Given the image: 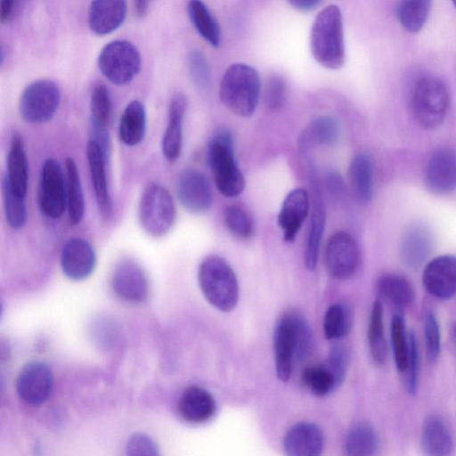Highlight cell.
I'll use <instances>...</instances> for the list:
<instances>
[{
	"label": "cell",
	"mask_w": 456,
	"mask_h": 456,
	"mask_svg": "<svg viewBox=\"0 0 456 456\" xmlns=\"http://www.w3.org/2000/svg\"><path fill=\"white\" fill-rule=\"evenodd\" d=\"M311 52L315 61L329 69H338L345 62L342 13L329 5L316 16L310 34Z\"/></svg>",
	"instance_id": "cell-1"
},
{
	"label": "cell",
	"mask_w": 456,
	"mask_h": 456,
	"mask_svg": "<svg viewBox=\"0 0 456 456\" xmlns=\"http://www.w3.org/2000/svg\"><path fill=\"white\" fill-rule=\"evenodd\" d=\"M260 89L257 71L249 65L234 63L223 75L219 97L230 111L239 117L248 118L256 110Z\"/></svg>",
	"instance_id": "cell-2"
},
{
	"label": "cell",
	"mask_w": 456,
	"mask_h": 456,
	"mask_svg": "<svg viewBox=\"0 0 456 456\" xmlns=\"http://www.w3.org/2000/svg\"><path fill=\"white\" fill-rule=\"evenodd\" d=\"M207 161L216 187L228 198L237 197L245 188V179L237 165L231 132L221 127L211 136L207 150Z\"/></svg>",
	"instance_id": "cell-3"
},
{
	"label": "cell",
	"mask_w": 456,
	"mask_h": 456,
	"mask_svg": "<svg viewBox=\"0 0 456 456\" xmlns=\"http://www.w3.org/2000/svg\"><path fill=\"white\" fill-rule=\"evenodd\" d=\"M198 281L205 298L216 309L230 312L239 300L237 277L225 259L208 255L199 265Z\"/></svg>",
	"instance_id": "cell-4"
},
{
	"label": "cell",
	"mask_w": 456,
	"mask_h": 456,
	"mask_svg": "<svg viewBox=\"0 0 456 456\" xmlns=\"http://www.w3.org/2000/svg\"><path fill=\"white\" fill-rule=\"evenodd\" d=\"M449 107V93L442 79L434 76L418 78L411 93V109L415 120L425 129L441 126Z\"/></svg>",
	"instance_id": "cell-5"
},
{
	"label": "cell",
	"mask_w": 456,
	"mask_h": 456,
	"mask_svg": "<svg viewBox=\"0 0 456 456\" xmlns=\"http://www.w3.org/2000/svg\"><path fill=\"white\" fill-rule=\"evenodd\" d=\"M139 221L151 236L166 235L175 221V206L169 191L161 184L149 183L143 188L138 207Z\"/></svg>",
	"instance_id": "cell-6"
},
{
	"label": "cell",
	"mask_w": 456,
	"mask_h": 456,
	"mask_svg": "<svg viewBox=\"0 0 456 456\" xmlns=\"http://www.w3.org/2000/svg\"><path fill=\"white\" fill-rule=\"evenodd\" d=\"M141 55L136 47L126 40L107 44L98 57V65L103 76L111 83L122 86L129 83L139 73Z\"/></svg>",
	"instance_id": "cell-7"
},
{
	"label": "cell",
	"mask_w": 456,
	"mask_h": 456,
	"mask_svg": "<svg viewBox=\"0 0 456 456\" xmlns=\"http://www.w3.org/2000/svg\"><path fill=\"white\" fill-rule=\"evenodd\" d=\"M37 203L40 211L50 219L60 218L67 208L66 175L60 163L53 158L46 159L42 165Z\"/></svg>",
	"instance_id": "cell-8"
},
{
	"label": "cell",
	"mask_w": 456,
	"mask_h": 456,
	"mask_svg": "<svg viewBox=\"0 0 456 456\" xmlns=\"http://www.w3.org/2000/svg\"><path fill=\"white\" fill-rule=\"evenodd\" d=\"M61 101L58 86L51 80L40 79L29 84L22 92L19 102L21 118L32 124L49 121L55 114Z\"/></svg>",
	"instance_id": "cell-9"
},
{
	"label": "cell",
	"mask_w": 456,
	"mask_h": 456,
	"mask_svg": "<svg viewBox=\"0 0 456 456\" xmlns=\"http://www.w3.org/2000/svg\"><path fill=\"white\" fill-rule=\"evenodd\" d=\"M324 260L329 273L338 280L353 277L361 263V251L354 238L348 232L338 231L326 242Z\"/></svg>",
	"instance_id": "cell-10"
},
{
	"label": "cell",
	"mask_w": 456,
	"mask_h": 456,
	"mask_svg": "<svg viewBox=\"0 0 456 456\" xmlns=\"http://www.w3.org/2000/svg\"><path fill=\"white\" fill-rule=\"evenodd\" d=\"M176 194L182 206L194 214L208 211L213 204V191L208 177L193 167L183 169L176 179Z\"/></svg>",
	"instance_id": "cell-11"
},
{
	"label": "cell",
	"mask_w": 456,
	"mask_h": 456,
	"mask_svg": "<svg viewBox=\"0 0 456 456\" xmlns=\"http://www.w3.org/2000/svg\"><path fill=\"white\" fill-rule=\"evenodd\" d=\"M53 385L51 368L40 361L27 363L20 371L16 382L19 397L25 403L37 405L49 397Z\"/></svg>",
	"instance_id": "cell-12"
},
{
	"label": "cell",
	"mask_w": 456,
	"mask_h": 456,
	"mask_svg": "<svg viewBox=\"0 0 456 456\" xmlns=\"http://www.w3.org/2000/svg\"><path fill=\"white\" fill-rule=\"evenodd\" d=\"M111 287L119 298L132 303L144 301L149 291L143 269L131 258H123L117 263L111 277Z\"/></svg>",
	"instance_id": "cell-13"
},
{
	"label": "cell",
	"mask_w": 456,
	"mask_h": 456,
	"mask_svg": "<svg viewBox=\"0 0 456 456\" xmlns=\"http://www.w3.org/2000/svg\"><path fill=\"white\" fill-rule=\"evenodd\" d=\"M427 189L436 195L456 190V153L450 148L437 149L428 159L424 177Z\"/></svg>",
	"instance_id": "cell-14"
},
{
	"label": "cell",
	"mask_w": 456,
	"mask_h": 456,
	"mask_svg": "<svg viewBox=\"0 0 456 456\" xmlns=\"http://www.w3.org/2000/svg\"><path fill=\"white\" fill-rule=\"evenodd\" d=\"M422 282L426 290L439 299H449L456 294V256H438L424 267Z\"/></svg>",
	"instance_id": "cell-15"
},
{
	"label": "cell",
	"mask_w": 456,
	"mask_h": 456,
	"mask_svg": "<svg viewBox=\"0 0 456 456\" xmlns=\"http://www.w3.org/2000/svg\"><path fill=\"white\" fill-rule=\"evenodd\" d=\"M96 264L92 245L83 238H70L61 252V266L64 274L74 281H81L91 275Z\"/></svg>",
	"instance_id": "cell-16"
},
{
	"label": "cell",
	"mask_w": 456,
	"mask_h": 456,
	"mask_svg": "<svg viewBox=\"0 0 456 456\" xmlns=\"http://www.w3.org/2000/svg\"><path fill=\"white\" fill-rule=\"evenodd\" d=\"M106 157L101 144L91 138L86 144L90 176L99 212L103 219L109 220L112 217L113 208L106 177Z\"/></svg>",
	"instance_id": "cell-17"
},
{
	"label": "cell",
	"mask_w": 456,
	"mask_h": 456,
	"mask_svg": "<svg viewBox=\"0 0 456 456\" xmlns=\"http://www.w3.org/2000/svg\"><path fill=\"white\" fill-rule=\"evenodd\" d=\"M310 199L303 188L290 191L285 197L278 215V225L287 242H293L309 214Z\"/></svg>",
	"instance_id": "cell-18"
},
{
	"label": "cell",
	"mask_w": 456,
	"mask_h": 456,
	"mask_svg": "<svg viewBox=\"0 0 456 456\" xmlns=\"http://www.w3.org/2000/svg\"><path fill=\"white\" fill-rule=\"evenodd\" d=\"M324 439L321 428L312 423L301 421L294 424L286 432L282 446L289 456H320Z\"/></svg>",
	"instance_id": "cell-19"
},
{
	"label": "cell",
	"mask_w": 456,
	"mask_h": 456,
	"mask_svg": "<svg viewBox=\"0 0 456 456\" xmlns=\"http://www.w3.org/2000/svg\"><path fill=\"white\" fill-rule=\"evenodd\" d=\"M186 109L187 99L184 94H174L168 106L167 123L161 142L163 156L170 163L176 161L182 152L183 124Z\"/></svg>",
	"instance_id": "cell-20"
},
{
	"label": "cell",
	"mask_w": 456,
	"mask_h": 456,
	"mask_svg": "<svg viewBox=\"0 0 456 456\" xmlns=\"http://www.w3.org/2000/svg\"><path fill=\"white\" fill-rule=\"evenodd\" d=\"M326 223L325 206L318 184L312 181V210L305 245V265L315 268Z\"/></svg>",
	"instance_id": "cell-21"
},
{
	"label": "cell",
	"mask_w": 456,
	"mask_h": 456,
	"mask_svg": "<svg viewBox=\"0 0 456 456\" xmlns=\"http://www.w3.org/2000/svg\"><path fill=\"white\" fill-rule=\"evenodd\" d=\"M178 412L187 422L199 424L210 419L216 411L212 394L207 389L191 386L185 388L178 400Z\"/></svg>",
	"instance_id": "cell-22"
},
{
	"label": "cell",
	"mask_w": 456,
	"mask_h": 456,
	"mask_svg": "<svg viewBox=\"0 0 456 456\" xmlns=\"http://www.w3.org/2000/svg\"><path fill=\"white\" fill-rule=\"evenodd\" d=\"M126 0H93L88 12L90 29L103 36L116 30L126 16Z\"/></svg>",
	"instance_id": "cell-23"
},
{
	"label": "cell",
	"mask_w": 456,
	"mask_h": 456,
	"mask_svg": "<svg viewBox=\"0 0 456 456\" xmlns=\"http://www.w3.org/2000/svg\"><path fill=\"white\" fill-rule=\"evenodd\" d=\"M420 444L424 453L430 456H447L454 450L451 429L444 419L436 414H430L425 419Z\"/></svg>",
	"instance_id": "cell-24"
},
{
	"label": "cell",
	"mask_w": 456,
	"mask_h": 456,
	"mask_svg": "<svg viewBox=\"0 0 456 456\" xmlns=\"http://www.w3.org/2000/svg\"><path fill=\"white\" fill-rule=\"evenodd\" d=\"M432 247L430 230L423 224H414L402 237L399 247L401 259L409 268H419L426 261Z\"/></svg>",
	"instance_id": "cell-25"
},
{
	"label": "cell",
	"mask_w": 456,
	"mask_h": 456,
	"mask_svg": "<svg viewBox=\"0 0 456 456\" xmlns=\"http://www.w3.org/2000/svg\"><path fill=\"white\" fill-rule=\"evenodd\" d=\"M11 190L25 197L28 190V160L21 135L15 132L7 156V174L4 176Z\"/></svg>",
	"instance_id": "cell-26"
},
{
	"label": "cell",
	"mask_w": 456,
	"mask_h": 456,
	"mask_svg": "<svg viewBox=\"0 0 456 456\" xmlns=\"http://www.w3.org/2000/svg\"><path fill=\"white\" fill-rule=\"evenodd\" d=\"M275 370L279 380L288 381L292 374L294 347L290 324L285 313L278 321L273 333Z\"/></svg>",
	"instance_id": "cell-27"
},
{
	"label": "cell",
	"mask_w": 456,
	"mask_h": 456,
	"mask_svg": "<svg viewBox=\"0 0 456 456\" xmlns=\"http://www.w3.org/2000/svg\"><path fill=\"white\" fill-rule=\"evenodd\" d=\"M340 134L339 124L330 116H321L312 120L301 132L298 138L300 152L306 153L321 145H332Z\"/></svg>",
	"instance_id": "cell-28"
},
{
	"label": "cell",
	"mask_w": 456,
	"mask_h": 456,
	"mask_svg": "<svg viewBox=\"0 0 456 456\" xmlns=\"http://www.w3.org/2000/svg\"><path fill=\"white\" fill-rule=\"evenodd\" d=\"M348 182L354 197L368 204L373 196V163L367 153L356 154L348 167Z\"/></svg>",
	"instance_id": "cell-29"
},
{
	"label": "cell",
	"mask_w": 456,
	"mask_h": 456,
	"mask_svg": "<svg viewBox=\"0 0 456 456\" xmlns=\"http://www.w3.org/2000/svg\"><path fill=\"white\" fill-rule=\"evenodd\" d=\"M146 132V111L144 105L138 100L130 102L123 110L119 124L118 136L126 146L139 144Z\"/></svg>",
	"instance_id": "cell-30"
},
{
	"label": "cell",
	"mask_w": 456,
	"mask_h": 456,
	"mask_svg": "<svg viewBox=\"0 0 456 456\" xmlns=\"http://www.w3.org/2000/svg\"><path fill=\"white\" fill-rule=\"evenodd\" d=\"M376 289L380 297L400 308L411 305L414 300V290L411 282L398 273L381 274L377 280Z\"/></svg>",
	"instance_id": "cell-31"
},
{
	"label": "cell",
	"mask_w": 456,
	"mask_h": 456,
	"mask_svg": "<svg viewBox=\"0 0 456 456\" xmlns=\"http://www.w3.org/2000/svg\"><path fill=\"white\" fill-rule=\"evenodd\" d=\"M67 211L71 225L81 222L85 212V198L77 166L73 158L65 159Z\"/></svg>",
	"instance_id": "cell-32"
},
{
	"label": "cell",
	"mask_w": 456,
	"mask_h": 456,
	"mask_svg": "<svg viewBox=\"0 0 456 456\" xmlns=\"http://www.w3.org/2000/svg\"><path fill=\"white\" fill-rule=\"evenodd\" d=\"M378 448V436L370 424L365 421H357L350 426L345 438V452L347 455H373Z\"/></svg>",
	"instance_id": "cell-33"
},
{
	"label": "cell",
	"mask_w": 456,
	"mask_h": 456,
	"mask_svg": "<svg viewBox=\"0 0 456 456\" xmlns=\"http://www.w3.org/2000/svg\"><path fill=\"white\" fill-rule=\"evenodd\" d=\"M289 321L294 347V358L297 362L305 361L314 350V333L308 321L300 313H286Z\"/></svg>",
	"instance_id": "cell-34"
},
{
	"label": "cell",
	"mask_w": 456,
	"mask_h": 456,
	"mask_svg": "<svg viewBox=\"0 0 456 456\" xmlns=\"http://www.w3.org/2000/svg\"><path fill=\"white\" fill-rule=\"evenodd\" d=\"M187 10L199 34L211 45L217 47L221 38L220 28L206 4L200 0H191Z\"/></svg>",
	"instance_id": "cell-35"
},
{
	"label": "cell",
	"mask_w": 456,
	"mask_h": 456,
	"mask_svg": "<svg viewBox=\"0 0 456 456\" xmlns=\"http://www.w3.org/2000/svg\"><path fill=\"white\" fill-rule=\"evenodd\" d=\"M368 344L373 361L379 364L384 363L387 347L384 331L383 305L380 300H376L371 307L368 326Z\"/></svg>",
	"instance_id": "cell-36"
},
{
	"label": "cell",
	"mask_w": 456,
	"mask_h": 456,
	"mask_svg": "<svg viewBox=\"0 0 456 456\" xmlns=\"http://www.w3.org/2000/svg\"><path fill=\"white\" fill-rule=\"evenodd\" d=\"M432 0H400L397 16L401 25L410 33H417L424 27Z\"/></svg>",
	"instance_id": "cell-37"
},
{
	"label": "cell",
	"mask_w": 456,
	"mask_h": 456,
	"mask_svg": "<svg viewBox=\"0 0 456 456\" xmlns=\"http://www.w3.org/2000/svg\"><path fill=\"white\" fill-rule=\"evenodd\" d=\"M224 223L227 230L240 240H249L254 234L253 217L242 204L234 203L227 206L224 211Z\"/></svg>",
	"instance_id": "cell-38"
},
{
	"label": "cell",
	"mask_w": 456,
	"mask_h": 456,
	"mask_svg": "<svg viewBox=\"0 0 456 456\" xmlns=\"http://www.w3.org/2000/svg\"><path fill=\"white\" fill-rule=\"evenodd\" d=\"M352 326L349 309L341 303L329 306L323 318V332L327 339L338 340L346 337Z\"/></svg>",
	"instance_id": "cell-39"
},
{
	"label": "cell",
	"mask_w": 456,
	"mask_h": 456,
	"mask_svg": "<svg viewBox=\"0 0 456 456\" xmlns=\"http://www.w3.org/2000/svg\"><path fill=\"white\" fill-rule=\"evenodd\" d=\"M301 381L316 396H324L338 387L325 364L306 367L301 374Z\"/></svg>",
	"instance_id": "cell-40"
},
{
	"label": "cell",
	"mask_w": 456,
	"mask_h": 456,
	"mask_svg": "<svg viewBox=\"0 0 456 456\" xmlns=\"http://www.w3.org/2000/svg\"><path fill=\"white\" fill-rule=\"evenodd\" d=\"M2 194L6 221L13 229H20L27 223L25 197L13 192L5 179H2Z\"/></svg>",
	"instance_id": "cell-41"
},
{
	"label": "cell",
	"mask_w": 456,
	"mask_h": 456,
	"mask_svg": "<svg viewBox=\"0 0 456 456\" xmlns=\"http://www.w3.org/2000/svg\"><path fill=\"white\" fill-rule=\"evenodd\" d=\"M391 341L395 366L401 373H403L408 360L409 335L405 330L403 316L399 313L392 318Z\"/></svg>",
	"instance_id": "cell-42"
},
{
	"label": "cell",
	"mask_w": 456,
	"mask_h": 456,
	"mask_svg": "<svg viewBox=\"0 0 456 456\" xmlns=\"http://www.w3.org/2000/svg\"><path fill=\"white\" fill-rule=\"evenodd\" d=\"M90 110L92 123L106 126L111 114V100L108 88L102 85H96L90 96Z\"/></svg>",
	"instance_id": "cell-43"
},
{
	"label": "cell",
	"mask_w": 456,
	"mask_h": 456,
	"mask_svg": "<svg viewBox=\"0 0 456 456\" xmlns=\"http://www.w3.org/2000/svg\"><path fill=\"white\" fill-rule=\"evenodd\" d=\"M409 335V353L406 369L403 374L405 389L408 394L414 395L418 389L419 384V351L418 344L414 332L410 330Z\"/></svg>",
	"instance_id": "cell-44"
},
{
	"label": "cell",
	"mask_w": 456,
	"mask_h": 456,
	"mask_svg": "<svg viewBox=\"0 0 456 456\" xmlns=\"http://www.w3.org/2000/svg\"><path fill=\"white\" fill-rule=\"evenodd\" d=\"M424 341L427 358L430 362H436L441 350V334L437 319L431 312L424 321Z\"/></svg>",
	"instance_id": "cell-45"
},
{
	"label": "cell",
	"mask_w": 456,
	"mask_h": 456,
	"mask_svg": "<svg viewBox=\"0 0 456 456\" xmlns=\"http://www.w3.org/2000/svg\"><path fill=\"white\" fill-rule=\"evenodd\" d=\"M287 85L282 76L272 75L266 81L264 100L265 105L271 110L281 109L286 101Z\"/></svg>",
	"instance_id": "cell-46"
},
{
	"label": "cell",
	"mask_w": 456,
	"mask_h": 456,
	"mask_svg": "<svg viewBox=\"0 0 456 456\" xmlns=\"http://www.w3.org/2000/svg\"><path fill=\"white\" fill-rule=\"evenodd\" d=\"M347 364L348 353L346 348L340 344L333 345L330 349L325 365L332 373L338 386L345 379Z\"/></svg>",
	"instance_id": "cell-47"
},
{
	"label": "cell",
	"mask_w": 456,
	"mask_h": 456,
	"mask_svg": "<svg viewBox=\"0 0 456 456\" xmlns=\"http://www.w3.org/2000/svg\"><path fill=\"white\" fill-rule=\"evenodd\" d=\"M127 455L156 456L159 451L154 441L145 434L135 433L128 440L126 447Z\"/></svg>",
	"instance_id": "cell-48"
},
{
	"label": "cell",
	"mask_w": 456,
	"mask_h": 456,
	"mask_svg": "<svg viewBox=\"0 0 456 456\" xmlns=\"http://www.w3.org/2000/svg\"><path fill=\"white\" fill-rule=\"evenodd\" d=\"M189 67L191 77L196 85L206 88L209 84V69L204 55L199 51H192L189 54Z\"/></svg>",
	"instance_id": "cell-49"
},
{
	"label": "cell",
	"mask_w": 456,
	"mask_h": 456,
	"mask_svg": "<svg viewBox=\"0 0 456 456\" xmlns=\"http://www.w3.org/2000/svg\"><path fill=\"white\" fill-rule=\"evenodd\" d=\"M295 9L308 12L317 7L322 0H288Z\"/></svg>",
	"instance_id": "cell-50"
},
{
	"label": "cell",
	"mask_w": 456,
	"mask_h": 456,
	"mask_svg": "<svg viewBox=\"0 0 456 456\" xmlns=\"http://www.w3.org/2000/svg\"><path fill=\"white\" fill-rule=\"evenodd\" d=\"M16 0H1L0 4V20L4 23L12 15Z\"/></svg>",
	"instance_id": "cell-51"
},
{
	"label": "cell",
	"mask_w": 456,
	"mask_h": 456,
	"mask_svg": "<svg viewBox=\"0 0 456 456\" xmlns=\"http://www.w3.org/2000/svg\"><path fill=\"white\" fill-rule=\"evenodd\" d=\"M149 0H134L135 11L139 16H143L148 10Z\"/></svg>",
	"instance_id": "cell-52"
},
{
	"label": "cell",
	"mask_w": 456,
	"mask_h": 456,
	"mask_svg": "<svg viewBox=\"0 0 456 456\" xmlns=\"http://www.w3.org/2000/svg\"><path fill=\"white\" fill-rule=\"evenodd\" d=\"M452 2L453 4L454 7L456 8V0H452Z\"/></svg>",
	"instance_id": "cell-53"
},
{
	"label": "cell",
	"mask_w": 456,
	"mask_h": 456,
	"mask_svg": "<svg viewBox=\"0 0 456 456\" xmlns=\"http://www.w3.org/2000/svg\"><path fill=\"white\" fill-rule=\"evenodd\" d=\"M455 337H456V330H455Z\"/></svg>",
	"instance_id": "cell-54"
}]
</instances>
